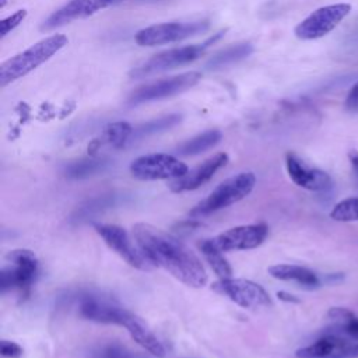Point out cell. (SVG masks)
<instances>
[{
	"label": "cell",
	"mask_w": 358,
	"mask_h": 358,
	"mask_svg": "<svg viewBox=\"0 0 358 358\" xmlns=\"http://www.w3.org/2000/svg\"><path fill=\"white\" fill-rule=\"evenodd\" d=\"M131 234L154 266L165 268L192 288H201L207 284L208 277L201 260L180 239L145 222L134 224Z\"/></svg>",
	"instance_id": "1"
},
{
	"label": "cell",
	"mask_w": 358,
	"mask_h": 358,
	"mask_svg": "<svg viewBox=\"0 0 358 358\" xmlns=\"http://www.w3.org/2000/svg\"><path fill=\"white\" fill-rule=\"evenodd\" d=\"M67 43L69 39L66 35L53 34L31 45L28 49L4 60L0 64V87L4 88L6 85L25 77L41 64L48 62Z\"/></svg>",
	"instance_id": "2"
},
{
	"label": "cell",
	"mask_w": 358,
	"mask_h": 358,
	"mask_svg": "<svg viewBox=\"0 0 358 358\" xmlns=\"http://www.w3.org/2000/svg\"><path fill=\"white\" fill-rule=\"evenodd\" d=\"M256 185V176L252 172H239L221 182L213 192L199 201L189 213L192 218L204 217L227 208L250 194Z\"/></svg>",
	"instance_id": "3"
},
{
	"label": "cell",
	"mask_w": 358,
	"mask_h": 358,
	"mask_svg": "<svg viewBox=\"0 0 358 358\" xmlns=\"http://www.w3.org/2000/svg\"><path fill=\"white\" fill-rule=\"evenodd\" d=\"M221 36H222V32H218L203 43L173 48V49H168L161 53H157L152 57H150L148 60H145L144 63L131 69L130 77L131 78H144V77L152 76L155 73H161V71H166V70H172L175 67L189 64V63L197 60L207 50V48L210 45H213L215 41H218Z\"/></svg>",
	"instance_id": "4"
},
{
	"label": "cell",
	"mask_w": 358,
	"mask_h": 358,
	"mask_svg": "<svg viewBox=\"0 0 358 358\" xmlns=\"http://www.w3.org/2000/svg\"><path fill=\"white\" fill-rule=\"evenodd\" d=\"M210 27L207 20L197 21H172L150 25L140 29L134 41L140 46H158L179 42L200 34H204Z\"/></svg>",
	"instance_id": "5"
},
{
	"label": "cell",
	"mask_w": 358,
	"mask_h": 358,
	"mask_svg": "<svg viewBox=\"0 0 358 358\" xmlns=\"http://www.w3.org/2000/svg\"><path fill=\"white\" fill-rule=\"evenodd\" d=\"M200 80H201V74L199 71H186L178 76L162 78V80L136 88L130 94L127 103L130 106H136L145 102L171 98L193 88Z\"/></svg>",
	"instance_id": "6"
},
{
	"label": "cell",
	"mask_w": 358,
	"mask_h": 358,
	"mask_svg": "<svg viewBox=\"0 0 358 358\" xmlns=\"http://www.w3.org/2000/svg\"><path fill=\"white\" fill-rule=\"evenodd\" d=\"M187 171L189 168L185 162L173 155L164 152L145 154L136 158L130 164L131 175L140 180H173L186 175Z\"/></svg>",
	"instance_id": "7"
},
{
	"label": "cell",
	"mask_w": 358,
	"mask_h": 358,
	"mask_svg": "<svg viewBox=\"0 0 358 358\" xmlns=\"http://www.w3.org/2000/svg\"><path fill=\"white\" fill-rule=\"evenodd\" d=\"M351 11L347 3L323 6L312 11L294 29L296 38L302 41H313L330 34Z\"/></svg>",
	"instance_id": "8"
},
{
	"label": "cell",
	"mask_w": 358,
	"mask_h": 358,
	"mask_svg": "<svg viewBox=\"0 0 358 358\" xmlns=\"http://www.w3.org/2000/svg\"><path fill=\"white\" fill-rule=\"evenodd\" d=\"M94 228L96 234L103 239V242L131 267L144 271L155 267L138 246V243L136 241L133 242L124 228L113 224H95Z\"/></svg>",
	"instance_id": "9"
},
{
	"label": "cell",
	"mask_w": 358,
	"mask_h": 358,
	"mask_svg": "<svg viewBox=\"0 0 358 358\" xmlns=\"http://www.w3.org/2000/svg\"><path fill=\"white\" fill-rule=\"evenodd\" d=\"M8 264L0 271V287L3 292L10 289H28L38 273V259L28 249H15L7 255Z\"/></svg>",
	"instance_id": "10"
},
{
	"label": "cell",
	"mask_w": 358,
	"mask_h": 358,
	"mask_svg": "<svg viewBox=\"0 0 358 358\" xmlns=\"http://www.w3.org/2000/svg\"><path fill=\"white\" fill-rule=\"evenodd\" d=\"M211 288L242 308H260L271 305L268 292L262 285L250 280L234 277L220 278L211 285Z\"/></svg>",
	"instance_id": "11"
},
{
	"label": "cell",
	"mask_w": 358,
	"mask_h": 358,
	"mask_svg": "<svg viewBox=\"0 0 358 358\" xmlns=\"http://www.w3.org/2000/svg\"><path fill=\"white\" fill-rule=\"evenodd\" d=\"M78 312L83 317L88 320L96 323L117 324L123 327L127 320L134 315L117 302L92 294H87L80 298Z\"/></svg>",
	"instance_id": "12"
},
{
	"label": "cell",
	"mask_w": 358,
	"mask_h": 358,
	"mask_svg": "<svg viewBox=\"0 0 358 358\" xmlns=\"http://www.w3.org/2000/svg\"><path fill=\"white\" fill-rule=\"evenodd\" d=\"M267 234L268 228L266 224H249L229 228L211 238V241L222 252L248 250L260 246Z\"/></svg>",
	"instance_id": "13"
},
{
	"label": "cell",
	"mask_w": 358,
	"mask_h": 358,
	"mask_svg": "<svg viewBox=\"0 0 358 358\" xmlns=\"http://www.w3.org/2000/svg\"><path fill=\"white\" fill-rule=\"evenodd\" d=\"M298 358H358V340L338 334H326L309 345L296 350Z\"/></svg>",
	"instance_id": "14"
},
{
	"label": "cell",
	"mask_w": 358,
	"mask_h": 358,
	"mask_svg": "<svg viewBox=\"0 0 358 358\" xmlns=\"http://www.w3.org/2000/svg\"><path fill=\"white\" fill-rule=\"evenodd\" d=\"M123 0H70L63 7L52 13L41 25L42 31H50L63 27L76 20L87 18L103 8L117 4Z\"/></svg>",
	"instance_id": "15"
},
{
	"label": "cell",
	"mask_w": 358,
	"mask_h": 358,
	"mask_svg": "<svg viewBox=\"0 0 358 358\" xmlns=\"http://www.w3.org/2000/svg\"><path fill=\"white\" fill-rule=\"evenodd\" d=\"M228 162V154L225 152H217L215 155L207 158L200 165L194 166L193 169L187 171L186 175H183L179 179H173L169 183V189L173 193H183L189 190H194L208 182L218 169L225 166Z\"/></svg>",
	"instance_id": "16"
},
{
	"label": "cell",
	"mask_w": 358,
	"mask_h": 358,
	"mask_svg": "<svg viewBox=\"0 0 358 358\" xmlns=\"http://www.w3.org/2000/svg\"><path fill=\"white\" fill-rule=\"evenodd\" d=\"M285 166L291 180L299 187L313 192H322L327 190L331 186V179L324 171L308 166L294 152H288L285 155Z\"/></svg>",
	"instance_id": "17"
},
{
	"label": "cell",
	"mask_w": 358,
	"mask_h": 358,
	"mask_svg": "<svg viewBox=\"0 0 358 358\" xmlns=\"http://www.w3.org/2000/svg\"><path fill=\"white\" fill-rule=\"evenodd\" d=\"M268 274L281 281H295L306 288H316L320 285V280L310 268L296 264H274L267 268Z\"/></svg>",
	"instance_id": "18"
},
{
	"label": "cell",
	"mask_w": 358,
	"mask_h": 358,
	"mask_svg": "<svg viewBox=\"0 0 358 358\" xmlns=\"http://www.w3.org/2000/svg\"><path fill=\"white\" fill-rule=\"evenodd\" d=\"M124 329L129 331L130 337L150 354L159 358L165 355V348L162 343L154 336V333L144 324V322L138 316L133 315L124 324Z\"/></svg>",
	"instance_id": "19"
},
{
	"label": "cell",
	"mask_w": 358,
	"mask_h": 358,
	"mask_svg": "<svg viewBox=\"0 0 358 358\" xmlns=\"http://www.w3.org/2000/svg\"><path fill=\"white\" fill-rule=\"evenodd\" d=\"M253 52V45L249 42H241L236 45H231L220 52H217L215 55H213L207 63L206 67L208 70H221L224 67L232 66L243 59H246L248 56H250Z\"/></svg>",
	"instance_id": "20"
},
{
	"label": "cell",
	"mask_w": 358,
	"mask_h": 358,
	"mask_svg": "<svg viewBox=\"0 0 358 358\" xmlns=\"http://www.w3.org/2000/svg\"><path fill=\"white\" fill-rule=\"evenodd\" d=\"M222 138V134L220 130H207L204 133H200L197 136H194L193 138L182 143L178 147V154L179 155H197L201 154L210 148H213L214 145H217Z\"/></svg>",
	"instance_id": "21"
},
{
	"label": "cell",
	"mask_w": 358,
	"mask_h": 358,
	"mask_svg": "<svg viewBox=\"0 0 358 358\" xmlns=\"http://www.w3.org/2000/svg\"><path fill=\"white\" fill-rule=\"evenodd\" d=\"M199 249L201 250V255L213 268V271L220 278H228L232 277V268L228 263V260L224 257L222 250H220L211 239H204L199 243Z\"/></svg>",
	"instance_id": "22"
},
{
	"label": "cell",
	"mask_w": 358,
	"mask_h": 358,
	"mask_svg": "<svg viewBox=\"0 0 358 358\" xmlns=\"http://www.w3.org/2000/svg\"><path fill=\"white\" fill-rule=\"evenodd\" d=\"M180 120H182L180 115L172 113V115H166V116L150 120L147 123H143V124L137 126L136 129H133V133H131V137H130L129 141L138 140V138H143L145 136H151V134H157V133L169 130L173 126H176Z\"/></svg>",
	"instance_id": "23"
},
{
	"label": "cell",
	"mask_w": 358,
	"mask_h": 358,
	"mask_svg": "<svg viewBox=\"0 0 358 358\" xmlns=\"http://www.w3.org/2000/svg\"><path fill=\"white\" fill-rule=\"evenodd\" d=\"M106 159H96V158H83L80 161L71 162L66 166V175L73 179H83L91 175L101 172L106 166Z\"/></svg>",
	"instance_id": "24"
},
{
	"label": "cell",
	"mask_w": 358,
	"mask_h": 358,
	"mask_svg": "<svg viewBox=\"0 0 358 358\" xmlns=\"http://www.w3.org/2000/svg\"><path fill=\"white\" fill-rule=\"evenodd\" d=\"M330 218L340 222L358 221V197H350L338 201L330 211Z\"/></svg>",
	"instance_id": "25"
},
{
	"label": "cell",
	"mask_w": 358,
	"mask_h": 358,
	"mask_svg": "<svg viewBox=\"0 0 358 358\" xmlns=\"http://www.w3.org/2000/svg\"><path fill=\"white\" fill-rule=\"evenodd\" d=\"M133 127L127 122H115L105 129V138L113 147H123L131 137Z\"/></svg>",
	"instance_id": "26"
},
{
	"label": "cell",
	"mask_w": 358,
	"mask_h": 358,
	"mask_svg": "<svg viewBox=\"0 0 358 358\" xmlns=\"http://www.w3.org/2000/svg\"><path fill=\"white\" fill-rule=\"evenodd\" d=\"M92 358H133V355L124 345L112 341L95 347L92 350Z\"/></svg>",
	"instance_id": "27"
},
{
	"label": "cell",
	"mask_w": 358,
	"mask_h": 358,
	"mask_svg": "<svg viewBox=\"0 0 358 358\" xmlns=\"http://www.w3.org/2000/svg\"><path fill=\"white\" fill-rule=\"evenodd\" d=\"M27 17V10H17L14 14L6 17L0 22V35L4 38L7 34L14 31Z\"/></svg>",
	"instance_id": "28"
},
{
	"label": "cell",
	"mask_w": 358,
	"mask_h": 358,
	"mask_svg": "<svg viewBox=\"0 0 358 358\" xmlns=\"http://www.w3.org/2000/svg\"><path fill=\"white\" fill-rule=\"evenodd\" d=\"M327 316L337 323V326H341V324H345L347 322H350L352 317H355V315L345 309V308H330L329 312H327Z\"/></svg>",
	"instance_id": "29"
},
{
	"label": "cell",
	"mask_w": 358,
	"mask_h": 358,
	"mask_svg": "<svg viewBox=\"0 0 358 358\" xmlns=\"http://www.w3.org/2000/svg\"><path fill=\"white\" fill-rule=\"evenodd\" d=\"M22 347L14 341L1 340L0 343V354L4 358H20L22 355Z\"/></svg>",
	"instance_id": "30"
},
{
	"label": "cell",
	"mask_w": 358,
	"mask_h": 358,
	"mask_svg": "<svg viewBox=\"0 0 358 358\" xmlns=\"http://www.w3.org/2000/svg\"><path fill=\"white\" fill-rule=\"evenodd\" d=\"M345 109L350 112H358V81L350 88L345 96Z\"/></svg>",
	"instance_id": "31"
},
{
	"label": "cell",
	"mask_w": 358,
	"mask_h": 358,
	"mask_svg": "<svg viewBox=\"0 0 358 358\" xmlns=\"http://www.w3.org/2000/svg\"><path fill=\"white\" fill-rule=\"evenodd\" d=\"M337 329L347 337L358 340V317H352L350 322H347L345 324L337 326Z\"/></svg>",
	"instance_id": "32"
},
{
	"label": "cell",
	"mask_w": 358,
	"mask_h": 358,
	"mask_svg": "<svg viewBox=\"0 0 358 358\" xmlns=\"http://www.w3.org/2000/svg\"><path fill=\"white\" fill-rule=\"evenodd\" d=\"M348 159H350V162H351V166H352L355 179H357V182H358V151H357V150H351V151L348 152Z\"/></svg>",
	"instance_id": "33"
},
{
	"label": "cell",
	"mask_w": 358,
	"mask_h": 358,
	"mask_svg": "<svg viewBox=\"0 0 358 358\" xmlns=\"http://www.w3.org/2000/svg\"><path fill=\"white\" fill-rule=\"evenodd\" d=\"M277 296H278L281 301H284V302H292V303H298V302H299V299H298L295 295H292V294H289V292H287V291H278V292H277Z\"/></svg>",
	"instance_id": "34"
}]
</instances>
